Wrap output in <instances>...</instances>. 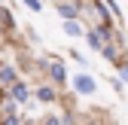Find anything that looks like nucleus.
<instances>
[{
    "label": "nucleus",
    "mask_w": 128,
    "mask_h": 125,
    "mask_svg": "<svg viewBox=\"0 0 128 125\" xmlns=\"http://www.w3.org/2000/svg\"><path fill=\"white\" fill-rule=\"evenodd\" d=\"M82 34H86V43H88V49H101V46H104L107 40H113L110 22H104V24H98V28H88V30H82Z\"/></svg>",
    "instance_id": "nucleus-1"
},
{
    "label": "nucleus",
    "mask_w": 128,
    "mask_h": 125,
    "mask_svg": "<svg viewBox=\"0 0 128 125\" xmlns=\"http://www.w3.org/2000/svg\"><path fill=\"white\" fill-rule=\"evenodd\" d=\"M6 92H9V98H12L15 104H28V101H30V88H28L22 80H15L12 86H6Z\"/></svg>",
    "instance_id": "nucleus-2"
},
{
    "label": "nucleus",
    "mask_w": 128,
    "mask_h": 125,
    "mask_svg": "<svg viewBox=\"0 0 128 125\" xmlns=\"http://www.w3.org/2000/svg\"><path fill=\"white\" fill-rule=\"evenodd\" d=\"M73 88L79 92V95H92L98 86H94V80H92L88 73H79V76H73Z\"/></svg>",
    "instance_id": "nucleus-3"
},
{
    "label": "nucleus",
    "mask_w": 128,
    "mask_h": 125,
    "mask_svg": "<svg viewBox=\"0 0 128 125\" xmlns=\"http://www.w3.org/2000/svg\"><path fill=\"white\" fill-rule=\"evenodd\" d=\"M46 70H49V76H52L58 86H64V82H67V67H64L61 61H49V67H46Z\"/></svg>",
    "instance_id": "nucleus-4"
},
{
    "label": "nucleus",
    "mask_w": 128,
    "mask_h": 125,
    "mask_svg": "<svg viewBox=\"0 0 128 125\" xmlns=\"http://www.w3.org/2000/svg\"><path fill=\"white\" fill-rule=\"evenodd\" d=\"M15 80H18V73H15V67H12V64H0V86L6 88V86H12Z\"/></svg>",
    "instance_id": "nucleus-5"
},
{
    "label": "nucleus",
    "mask_w": 128,
    "mask_h": 125,
    "mask_svg": "<svg viewBox=\"0 0 128 125\" xmlns=\"http://www.w3.org/2000/svg\"><path fill=\"white\" fill-rule=\"evenodd\" d=\"M58 15H61V18H79V6H76V3H64V0H61V3H58Z\"/></svg>",
    "instance_id": "nucleus-6"
},
{
    "label": "nucleus",
    "mask_w": 128,
    "mask_h": 125,
    "mask_svg": "<svg viewBox=\"0 0 128 125\" xmlns=\"http://www.w3.org/2000/svg\"><path fill=\"white\" fill-rule=\"evenodd\" d=\"M37 98H40L43 104H52V101H58V95H55V88H52V86H40V88H37Z\"/></svg>",
    "instance_id": "nucleus-7"
},
{
    "label": "nucleus",
    "mask_w": 128,
    "mask_h": 125,
    "mask_svg": "<svg viewBox=\"0 0 128 125\" xmlns=\"http://www.w3.org/2000/svg\"><path fill=\"white\" fill-rule=\"evenodd\" d=\"M64 34H70V37H79V34H82V24H79L76 18H64Z\"/></svg>",
    "instance_id": "nucleus-8"
},
{
    "label": "nucleus",
    "mask_w": 128,
    "mask_h": 125,
    "mask_svg": "<svg viewBox=\"0 0 128 125\" xmlns=\"http://www.w3.org/2000/svg\"><path fill=\"white\" fill-rule=\"evenodd\" d=\"M98 52H101V55H104L107 61H116V58H119V49H116V46H113V43H110V40H107V43L101 46V49H98Z\"/></svg>",
    "instance_id": "nucleus-9"
},
{
    "label": "nucleus",
    "mask_w": 128,
    "mask_h": 125,
    "mask_svg": "<svg viewBox=\"0 0 128 125\" xmlns=\"http://www.w3.org/2000/svg\"><path fill=\"white\" fill-rule=\"evenodd\" d=\"M0 24H3V30H6V28H15V18H12V12H9L3 3H0Z\"/></svg>",
    "instance_id": "nucleus-10"
},
{
    "label": "nucleus",
    "mask_w": 128,
    "mask_h": 125,
    "mask_svg": "<svg viewBox=\"0 0 128 125\" xmlns=\"http://www.w3.org/2000/svg\"><path fill=\"white\" fill-rule=\"evenodd\" d=\"M92 6H94V12H98V15H101V22H113V12H110V9H107V6L101 3V0H94V3H92Z\"/></svg>",
    "instance_id": "nucleus-11"
},
{
    "label": "nucleus",
    "mask_w": 128,
    "mask_h": 125,
    "mask_svg": "<svg viewBox=\"0 0 128 125\" xmlns=\"http://www.w3.org/2000/svg\"><path fill=\"white\" fill-rule=\"evenodd\" d=\"M0 125H22V119H18V113H3V122Z\"/></svg>",
    "instance_id": "nucleus-12"
},
{
    "label": "nucleus",
    "mask_w": 128,
    "mask_h": 125,
    "mask_svg": "<svg viewBox=\"0 0 128 125\" xmlns=\"http://www.w3.org/2000/svg\"><path fill=\"white\" fill-rule=\"evenodd\" d=\"M107 9L113 12V18H119V15H122V9H119V3H116V0H107Z\"/></svg>",
    "instance_id": "nucleus-13"
},
{
    "label": "nucleus",
    "mask_w": 128,
    "mask_h": 125,
    "mask_svg": "<svg viewBox=\"0 0 128 125\" xmlns=\"http://www.w3.org/2000/svg\"><path fill=\"white\" fill-rule=\"evenodd\" d=\"M116 67H119V80L128 82V61H122V64H116Z\"/></svg>",
    "instance_id": "nucleus-14"
},
{
    "label": "nucleus",
    "mask_w": 128,
    "mask_h": 125,
    "mask_svg": "<svg viewBox=\"0 0 128 125\" xmlns=\"http://www.w3.org/2000/svg\"><path fill=\"white\" fill-rule=\"evenodd\" d=\"M24 6L34 9V12H43V3H40V0H24Z\"/></svg>",
    "instance_id": "nucleus-15"
},
{
    "label": "nucleus",
    "mask_w": 128,
    "mask_h": 125,
    "mask_svg": "<svg viewBox=\"0 0 128 125\" xmlns=\"http://www.w3.org/2000/svg\"><path fill=\"white\" fill-rule=\"evenodd\" d=\"M40 125H61V116H46Z\"/></svg>",
    "instance_id": "nucleus-16"
},
{
    "label": "nucleus",
    "mask_w": 128,
    "mask_h": 125,
    "mask_svg": "<svg viewBox=\"0 0 128 125\" xmlns=\"http://www.w3.org/2000/svg\"><path fill=\"white\" fill-rule=\"evenodd\" d=\"M88 125H104V122H98V119H92V122H88Z\"/></svg>",
    "instance_id": "nucleus-17"
},
{
    "label": "nucleus",
    "mask_w": 128,
    "mask_h": 125,
    "mask_svg": "<svg viewBox=\"0 0 128 125\" xmlns=\"http://www.w3.org/2000/svg\"><path fill=\"white\" fill-rule=\"evenodd\" d=\"M3 92H6V88H3V86H0V101H3Z\"/></svg>",
    "instance_id": "nucleus-18"
},
{
    "label": "nucleus",
    "mask_w": 128,
    "mask_h": 125,
    "mask_svg": "<svg viewBox=\"0 0 128 125\" xmlns=\"http://www.w3.org/2000/svg\"><path fill=\"white\" fill-rule=\"evenodd\" d=\"M0 3H3V0H0Z\"/></svg>",
    "instance_id": "nucleus-19"
}]
</instances>
